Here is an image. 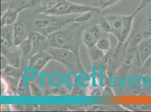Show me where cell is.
Returning a JSON list of instances; mask_svg holds the SVG:
<instances>
[{"instance_id": "6da1fadb", "label": "cell", "mask_w": 151, "mask_h": 112, "mask_svg": "<svg viewBox=\"0 0 151 112\" xmlns=\"http://www.w3.org/2000/svg\"><path fill=\"white\" fill-rule=\"evenodd\" d=\"M85 30L82 23L74 22L65 29L47 37L50 47L69 50L80 57L79 49Z\"/></svg>"}, {"instance_id": "7a4b0ae2", "label": "cell", "mask_w": 151, "mask_h": 112, "mask_svg": "<svg viewBox=\"0 0 151 112\" xmlns=\"http://www.w3.org/2000/svg\"><path fill=\"white\" fill-rule=\"evenodd\" d=\"M137 13L130 15L112 14L103 16L98 25L106 33L112 34L120 43H124L132 31L134 18Z\"/></svg>"}, {"instance_id": "3957f363", "label": "cell", "mask_w": 151, "mask_h": 112, "mask_svg": "<svg viewBox=\"0 0 151 112\" xmlns=\"http://www.w3.org/2000/svg\"><path fill=\"white\" fill-rule=\"evenodd\" d=\"M91 10L101 13L99 9L90 5L76 4L68 0H62L57 6L40 14L51 16H63L70 14H82Z\"/></svg>"}, {"instance_id": "277c9868", "label": "cell", "mask_w": 151, "mask_h": 112, "mask_svg": "<svg viewBox=\"0 0 151 112\" xmlns=\"http://www.w3.org/2000/svg\"><path fill=\"white\" fill-rule=\"evenodd\" d=\"M47 51L52 56L54 60L63 64L69 71L80 72L84 71L80 57L69 50L50 47Z\"/></svg>"}, {"instance_id": "5b68a950", "label": "cell", "mask_w": 151, "mask_h": 112, "mask_svg": "<svg viewBox=\"0 0 151 112\" xmlns=\"http://www.w3.org/2000/svg\"><path fill=\"white\" fill-rule=\"evenodd\" d=\"M46 18L37 19L34 21V24L37 28L42 31V34L47 37L49 34L56 31L61 30L72 24L74 18L60 19L53 16L46 15Z\"/></svg>"}, {"instance_id": "8992f818", "label": "cell", "mask_w": 151, "mask_h": 112, "mask_svg": "<svg viewBox=\"0 0 151 112\" xmlns=\"http://www.w3.org/2000/svg\"><path fill=\"white\" fill-rule=\"evenodd\" d=\"M28 38L31 44L33 55L41 52L46 51L50 47L47 37L40 32L29 31Z\"/></svg>"}, {"instance_id": "52a82bcc", "label": "cell", "mask_w": 151, "mask_h": 112, "mask_svg": "<svg viewBox=\"0 0 151 112\" xmlns=\"http://www.w3.org/2000/svg\"><path fill=\"white\" fill-rule=\"evenodd\" d=\"M1 47L2 54L17 48L14 45V25L1 26Z\"/></svg>"}, {"instance_id": "ba28073f", "label": "cell", "mask_w": 151, "mask_h": 112, "mask_svg": "<svg viewBox=\"0 0 151 112\" xmlns=\"http://www.w3.org/2000/svg\"><path fill=\"white\" fill-rule=\"evenodd\" d=\"M101 30L99 26L94 25L85 29L82 34V43L88 50H91L96 46L98 40L102 36Z\"/></svg>"}, {"instance_id": "9c48e42d", "label": "cell", "mask_w": 151, "mask_h": 112, "mask_svg": "<svg viewBox=\"0 0 151 112\" xmlns=\"http://www.w3.org/2000/svg\"><path fill=\"white\" fill-rule=\"evenodd\" d=\"M52 60H54L52 56L47 50L39 52L29 59L28 68L40 72Z\"/></svg>"}, {"instance_id": "30bf717a", "label": "cell", "mask_w": 151, "mask_h": 112, "mask_svg": "<svg viewBox=\"0 0 151 112\" xmlns=\"http://www.w3.org/2000/svg\"><path fill=\"white\" fill-rule=\"evenodd\" d=\"M137 50L140 63L144 64L147 62L151 57V39L150 37L139 42Z\"/></svg>"}, {"instance_id": "8fae6325", "label": "cell", "mask_w": 151, "mask_h": 112, "mask_svg": "<svg viewBox=\"0 0 151 112\" xmlns=\"http://www.w3.org/2000/svg\"><path fill=\"white\" fill-rule=\"evenodd\" d=\"M28 37L25 26L23 23L17 21L14 24V45L16 48L24 42Z\"/></svg>"}, {"instance_id": "7c38bea8", "label": "cell", "mask_w": 151, "mask_h": 112, "mask_svg": "<svg viewBox=\"0 0 151 112\" xmlns=\"http://www.w3.org/2000/svg\"><path fill=\"white\" fill-rule=\"evenodd\" d=\"M20 12L13 6H10L2 15L1 19V26L14 25L16 22Z\"/></svg>"}, {"instance_id": "4fadbf2b", "label": "cell", "mask_w": 151, "mask_h": 112, "mask_svg": "<svg viewBox=\"0 0 151 112\" xmlns=\"http://www.w3.org/2000/svg\"><path fill=\"white\" fill-rule=\"evenodd\" d=\"M19 50L21 55L27 59L29 60L33 55L31 44L28 38L19 45Z\"/></svg>"}, {"instance_id": "5bb4252c", "label": "cell", "mask_w": 151, "mask_h": 112, "mask_svg": "<svg viewBox=\"0 0 151 112\" xmlns=\"http://www.w3.org/2000/svg\"><path fill=\"white\" fill-rule=\"evenodd\" d=\"M121 0H95L91 6L99 9L101 11L106 10L107 8L112 7Z\"/></svg>"}, {"instance_id": "9a60e30c", "label": "cell", "mask_w": 151, "mask_h": 112, "mask_svg": "<svg viewBox=\"0 0 151 112\" xmlns=\"http://www.w3.org/2000/svg\"><path fill=\"white\" fill-rule=\"evenodd\" d=\"M3 70L8 77L14 79L17 81H19L23 76L22 72L20 69H17V67L12 65H7Z\"/></svg>"}, {"instance_id": "2e32d148", "label": "cell", "mask_w": 151, "mask_h": 112, "mask_svg": "<svg viewBox=\"0 0 151 112\" xmlns=\"http://www.w3.org/2000/svg\"><path fill=\"white\" fill-rule=\"evenodd\" d=\"M95 47L103 52H108L110 49V42L109 39L107 37L101 36L98 40Z\"/></svg>"}, {"instance_id": "e0dca14e", "label": "cell", "mask_w": 151, "mask_h": 112, "mask_svg": "<svg viewBox=\"0 0 151 112\" xmlns=\"http://www.w3.org/2000/svg\"><path fill=\"white\" fill-rule=\"evenodd\" d=\"M95 13H99V12H98L96 11H94V10H91V11H90L87 13H82L80 16L74 18L73 22L83 23L90 21L91 20H92L93 19Z\"/></svg>"}, {"instance_id": "ac0fdd59", "label": "cell", "mask_w": 151, "mask_h": 112, "mask_svg": "<svg viewBox=\"0 0 151 112\" xmlns=\"http://www.w3.org/2000/svg\"><path fill=\"white\" fill-rule=\"evenodd\" d=\"M135 59V55L134 52H129L124 57L122 62L123 67L125 69H128L133 64Z\"/></svg>"}, {"instance_id": "d6986e66", "label": "cell", "mask_w": 151, "mask_h": 112, "mask_svg": "<svg viewBox=\"0 0 151 112\" xmlns=\"http://www.w3.org/2000/svg\"><path fill=\"white\" fill-rule=\"evenodd\" d=\"M24 76L22 77L20 80H19V84L18 86V91L20 95H28V89L25 86V82L24 79Z\"/></svg>"}, {"instance_id": "ffe728a7", "label": "cell", "mask_w": 151, "mask_h": 112, "mask_svg": "<svg viewBox=\"0 0 151 112\" xmlns=\"http://www.w3.org/2000/svg\"><path fill=\"white\" fill-rule=\"evenodd\" d=\"M31 0H17V4L14 7L20 13L23 10H25L27 4Z\"/></svg>"}, {"instance_id": "44dd1931", "label": "cell", "mask_w": 151, "mask_h": 112, "mask_svg": "<svg viewBox=\"0 0 151 112\" xmlns=\"http://www.w3.org/2000/svg\"><path fill=\"white\" fill-rule=\"evenodd\" d=\"M30 90L32 95L41 96L42 95V91L40 89L35 82H31L30 84Z\"/></svg>"}, {"instance_id": "7402d4cb", "label": "cell", "mask_w": 151, "mask_h": 112, "mask_svg": "<svg viewBox=\"0 0 151 112\" xmlns=\"http://www.w3.org/2000/svg\"><path fill=\"white\" fill-rule=\"evenodd\" d=\"M151 0H142V2L137 9L135 10V11L137 13L139 12L140 10H143L145 7L148 6V5H151Z\"/></svg>"}, {"instance_id": "603a6c76", "label": "cell", "mask_w": 151, "mask_h": 112, "mask_svg": "<svg viewBox=\"0 0 151 112\" xmlns=\"http://www.w3.org/2000/svg\"><path fill=\"white\" fill-rule=\"evenodd\" d=\"M43 0H31L27 5L26 9L28 7H38Z\"/></svg>"}, {"instance_id": "cb8c5ba5", "label": "cell", "mask_w": 151, "mask_h": 112, "mask_svg": "<svg viewBox=\"0 0 151 112\" xmlns=\"http://www.w3.org/2000/svg\"><path fill=\"white\" fill-rule=\"evenodd\" d=\"M52 93L55 94H57V95H66L67 94V91L65 89L63 88H58V89H55L52 90Z\"/></svg>"}, {"instance_id": "d4e9b609", "label": "cell", "mask_w": 151, "mask_h": 112, "mask_svg": "<svg viewBox=\"0 0 151 112\" xmlns=\"http://www.w3.org/2000/svg\"><path fill=\"white\" fill-rule=\"evenodd\" d=\"M7 62L6 58L4 56H1V69L3 70L7 66Z\"/></svg>"}, {"instance_id": "484cf974", "label": "cell", "mask_w": 151, "mask_h": 112, "mask_svg": "<svg viewBox=\"0 0 151 112\" xmlns=\"http://www.w3.org/2000/svg\"><path fill=\"white\" fill-rule=\"evenodd\" d=\"M113 95V91L110 87H106L105 88L103 93V95H106V96H111Z\"/></svg>"}, {"instance_id": "4316f807", "label": "cell", "mask_w": 151, "mask_h": 112, "mask_svg": "<svg viewBox=\"0 0 151 112\" xmlns=\"http://www.w3.org/2000/svg\"><path fill=\"white\" fill-rule=\"evenodd\" d=\"M93 96H98V95H101V91L98 89H94V90H93L92 93L91 94Z\"/></svg>"}, {"instance_id": "83f0119b", "label": "cell", "mask_w": 151, "mask_h": 112, "mask_svg": "<svg viewBox=\"0 0 151 112\" xmlns=\"http://www.w3.org/2000/svg\"><path fill=\"white\" fill-rule=\"evenodd\" d=\"M12 0H1V3L2 4H7L12 1Z\"/></svg>"}]
</instances>
